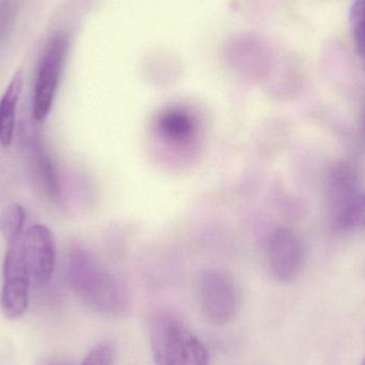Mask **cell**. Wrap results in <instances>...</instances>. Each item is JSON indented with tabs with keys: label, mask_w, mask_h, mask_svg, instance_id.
Instances as JSON below:
<instances>
[{
	"label": "cell",
	"mask_w": 365,
	"mask_h": 365,
	"mask_svg": "<svg viewBox=\"0 0 365 365\" xmlns=\"http://www.w3.org/2000/svg\"><path fill=\"white\" fill-rule=\"evenodd\" d=\"M68 280L78 297L96 312L115 317L130 309V294L123 283L85 249L71 251Z\"/></svg>",
	"instance_id": "6da1fadb"
},
{
	"label": "cell",
	"mask_w": 365,
	"mask_h": 365,
	"mask_svg": "<svg viewBox=\"0 0 365 365\" xmlns=\"http://www.w3.org/2000/svg\"><path fill=\"white\" fill-rule=\"evenodd\" d=\"M151 346L158 365H208L205 346L175 315L154 319Z\"/></svg>",
	"instance_id": "7a4b0ae2"
},
{
	"label": "cell",
	"mask_w": 365,
	"mask_h": 365,
	"mask_svg": "<svg viewBox=\"0 0 365 365\" xmlns=\"http://www.w3.org/2000/svg\"><path fill=\"white\" fill-rule=\"evenodd\" d=\"M225 56L230 68L249 81H265L274 68L272 47L262 36L250 32L232 36L225 44Z\"/></svg>",
	"instance_id": "3957f363"
},
{
	"label": "cell",
	"mask_w": 365,
	"mask_h": 365,
	"mask_svg": "<svg viewBox=\"0 0 365 365\" xmlns=\"http://www.w3.org/2000/svg\"><path fill=\"white\" fill-rule=\"evenodd\" d=\"M23 236L9 244L4 261V283L0 294V304L4 317L17 319L25 314L29 304L31 276L26 263Z\"/></svg>",
	"instance_id": "277c9868"
},
{
	"label": "cell",
	"mask_w": 365,
	"mask_h": 365,
	"mask_svg": "<svg viewBox=\"0 0 365 365\" xmlns=\"http://www.w3.org/2000/svg\"><path fill=\"white\" fill-rule=\"evenodd\" d=\"M200 304L206 317L216 324H227L238 307V292L233 279L217 269L201 272L197 281Z\"/></svg>",
	"instance_id": "5b68a950"
},
{
	"label": "cell",
	"mask_w": 365,
	"mask_h": 365,
	"mask_svg": "<svg viewBox=\"0 0 365 365\" xmlns=\"http://www.w3.org/2000/svg\"><path fill=\"white\" fill-rule=\"evenodd\" d=\"M66 36L61 34L53 36L41 60L32 100V115L36 121H44L53 106L66 57Z\"/></svg>",
	"instance_id": "8992f818"
},
{
	"label": "cell",
	"mask_w": 365,
	"mask_h": 365,
	"mask_svg": "<svg viewBox=\"0 0 365 365\" xmlns=\"http://www.w3.org/2000/svg\"><path fill=\"white\" fill-rule=\"evenodd\" d=\"M266 257L272 276L282 282H289L297 278L304 268V244L291 229L278 227L268 237Z\"/></svg>",
	"instance_id": "52a82bcc"
},
{
	"label": "cell",
	"mask_w": 365,
	"mask_h": 365,
	"mask_svg": "<svg viewBox=\"0 0 365 365\" xmlns=\"http://www.w3.org/2000/svg\"><path fill=\"white\" fill-rule=\"evenodd\" d=\"M21 240L31 280L38 287L47 284L53 277L57 255L53 232L46 225H34Z\"/></svg>",
	"instance_id": "ba28073f"
},
{
	"label": "cell",
	"mask_w": 365,
	"mask_h": 365,
	"mask_svg": "<svg viewBox=\"0 0 365 365\" xmlns=\"http://www.w3.org/2000/svg\"><path fill=\"white\" fill-rule=\"evenodd\" d=\"M158 134L173 145H188L197 133L195 118L182 108H169L158 115L156 121Z\"/></svg>",
	"instance_id": "9c48e42d"
},
{
	"label": "cell",
	"mask_w": 365,
	"mask_h": 365,
	"mask_svg": "<svg viewBox=\"0 0 365 365\" xmlns=\"http://www.w3.org/2000/svg\"><path fill=\"white\" fill-rule=\"evenodd\" d=\"M24 86V73L19 70L11 79L0 100V143L4 147L12 143L15 128V110Z\"/></svg>",
	"instance_id": "30bf717a"
},
{
	"label": "cell",
	"mask_w": 365,
	"mask_h": 365,
	"mask_svg": "<svg viewBox=\"0 0 365 365\" xmlns=\"http://www.w3.org/2000/svg\"><path fill=\"white\" fill-rule=\"evenodd\" d=\"M357 182V173L351 165L339 164L334 167L330 175V190L339 202L342 201L341 207L355 197Z\"/></svg>",
	"instance_id": "8fae6325"
},
{
	"label": "cell",
	"mask_w": 365,
	"mask_h": 365,
	"mask_svg": "<svg viewBox=\"0 0 365 365\" xmlns=\"http://www.w3.org/2000/svg\"><path fill=\"white\" fill-rule=\"evenodd\" d=\"M339 231H351L365 227V195H358L339 210L336 218Z\"/></svg>",
	"instance_id": "7c38bea8"
},
{
	"label": "cell",
	"mask_w": 365,
	"mask_h": 365,
	"mask_svg": "<svg viewBox=\"0 0 365 365\" xmlns=\"http://www.w3.org/2000/svg\"><path fill=\"white\" fill-rule=\"evenodd\" d=\"M34 156H36V169H38V175L42 180L45 192L51 199H59L60 186L59 182H58L57 173H56L55 166H53L51 158H49L47 152L43 149L41 143H36L34 145Z\"/></svg>",
	"instance_id": "4fadbf2b"
},
{
	"label": "cell",
	"mask_w": 365,
	"mask_h": 365,
	"mask_svg": "<svg viewBox=\"0 0 365 365\" xmlns=\"http://www.w3.org/2000/svg\"><path fill=\"white\" fill-rule=\"evenodd\" d=\"M26 212L23 206L12 203L0 215V233L8 244L16 242L23 235Z\"/></svg>",
	"instance_id": "5bb4252c"
},
{
	"label": "cell",
	"mask_w": 365,
	"mask_h": 365,
	"mask_svg": "<svg viewBox=\"0 0 365 365\" xmlns=\"http://www.w3.org/2000/svg\"><path fill=\"white\" fill-rule=\"evenodd\" d=\"M356 51L365 70V0H356L349 12Z\"/></svg>",
	"instance_id": "9a60e30c"
},
{
	"label": "cell",
	"mask_w": 365,
	"mask_h": 365,
	"mask_svg": "<svg viewBox=\"0 0 365 365\" xmlns=\"http://www.w3.org/2000/svg\"><path fill=\"white\" fill-rule=\"evenodd\" d=\"M113 351L108 344L100 345L94 349L83 360L81 365H113Z\"/></svg>",
	"instance_id": "2e32d148"
},
{
	"label": "cell",
	"mask_w": 365,
	"mask_h": 365,
	"mask_svg": "<svg viewBox=\"0 0 365 365\" xmlns=\"http://www.w3.org/2000/svg\"><path fill=\"white\" fill-rule=\"evenodd\" d=\"M362 132H364V136L365 137V113L364 117V124H362Z\"/></svg>",
	"instance_id": "e0dca14e"
},
{
	"label": "cell",
	"mask_w": 365,
	"mask_h": 365,
	"mask_svg": "<svg viewBox=\"0 0 365 365\" xmlns=\"http://www.w3.org/2000/svg\"><path fill=\"white\" fill-rule=\"evenodd\" d=\"M41 365H56V364H42Z\"/></svg>",
	"instance_id": "ac0fdd59"
},
{
	"label": "cell",
	"mask_w": 365,
	"mask_h": 365,
	"mask_svg": "<svg viewBox=\"0 0 365 365\" xmlns=\"http://www.w3.org/2000/svg\"><path fill=\"white\" fill-rule=\"evenodd\" d=\"M362 365H365V359H364V364H362Z\"/></svg>",
	"instance_id": "d6986e66"
}]
</instances>
